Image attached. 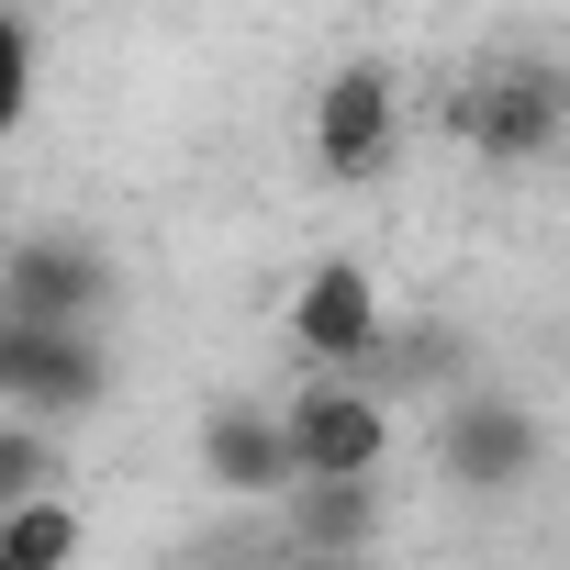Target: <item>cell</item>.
Returning a JSON list of instances; mask_svg holds the SVG:
<instances>
[{
	"label": "cell",
	"instance_id": "cell-9",
	"mask_svg": "<svg viewBox=\"0 0 570 570\" xmlns=\"http://www.w3.org/2000/svg\"><path fill=\"white\" fill-rule=\"evenodd\" d=\"M279 525H292L303 559H370L381 548V481H303L279 503Z\"/></svg>",
	"mask_w": 570,
	"mask_h": 570
},
{
	"label": "cell",
	"instance_id": "cell-11",
	"mask_svg": "<svg viewBox=\"0 0 570 570\" xmlns=\"http://www.w3.org/2000/svg\"><path fill=\"white\" fill-rule=\"evenodd\" d=\"M35 57H46L35 12H23V0H0V135H12V124L35 112Z\"/></svg>",
	"mask_w": 570,
	"mask_h": 570
},
{
	"label": "cell",
	"instance_id": "cell-10",
	"mask_svg": "<svg viewBox=\"0 0 570 570\" xmlns=\"http://www.w3.org/2000/svg\"><path fill=\"white\" fill-rule=\"evenodd\" d=\"M79 548H90V525H79V503H68V492L0 514V570H79Z\"/></svg>",
	"mask_w": 570,
	"mask_h": 570
},
{
	"label": "cell",
	"instance_id": "cell-12",
	"mask_svg": "<svg viewBox=\"0 0 570 570\" xmlns=\"http://www.w3.org/2000/svg\"><path fill=\"white\" fill-rule=\"evenodd\" d=\"M57 492V436L46 425H0V514Z\"/></svg>",
	"mask_w": 570,
	"mask_h": 570
},
{
	"label": "cell",
	"instance_id": "cell-6",
	"mask_svg": "<svg viewBox=\"0 0 570 570\" xmlns=\"http://www.w3.org/2000/svg\"><path fill=\"white\" fill-rule=\"evenodd\" d=\"M403 157V79L381 68V57H347L325 90H314V168L325 179H381Z\"/></svg>",
	"mask_w": 570,
	"mask_h": 570
},
{
	"label": "cell",
	"instance_id": "cell-5",
	"mask_svg": "<svg viewBox=\"0 0 570 570\" xmlns=\"http://www.w3.org/2000/svg\"><path fill=\"white\" fill-rule=\"evenodd\" d=\"M112 292L124 279L90 235H12L0 246V314L12 325H101Z\"/></svg>",
	"mask_w": 570,
	"mask_h": 570
},
{
	"label": "cell",
	"instance_id": "cell-13",
	"mask_svg": "<svg viewBox=\"0 0 570 570\" xmlns=\"http://www.w3.org/2000/svg\"><path fill=\"white\" fill-rule=\"evenodd\" d=\"M268 570H381V559H303V548H279Z\"/></svg>",
	"mask_w": 570,
	"mask_h": 570
},
{
	"label": "cell",
	"instance_id": "cell-4",
	"mask_svg": "<svg viewBox=\"0 0 570 570\" xmlns=\"http://www.w3.org/2000/svg\"><path fill=\"white\" fill-rule=\"evenodd\" d=\"M436 470H448V492H481V503L525 492V481L548 470L537 403H514V392H459V403L436 414Z\"/></svg>",
	"mask_w": 570,
	"mask_h": 570
},
{
	"label": "cell",
	"instance_id": "cell-1",
	"mask_svg": "<svg viewBox=\"0 0 570 570\" xmlns=\"http://www.w3.org/2000/svg\"><path fill=\"white\" fill-rule=\"evenodd\" d=\"M448 135L492 168H537L570 146V68L559 57H492L470 90H448Z\"/></svg>",
	"mask_w": 570,
	"mask_h": 570
},
{
	"label": "cell",
	"instance_id": "cell-2",
	"mask_svg": "<svg viewBox=\"0 0 570 570\" xmlns=\"http://www.w3.org/2000/svg\"><path fill=\"white\" fill-rule=\"evenodd\" d=\"M279 336L314 358V381H370L392 358V303L358 257H314L292 279V303H279Z\"/></svg>",
	"mask_w": 570,
	"mask_h": 570
},
{
	"label": "cell",
	"instance_id": "cell-7",
	"mask_svg": "<svg viewBox=\"0 0 570 570\" xmlns=\"http://www.w3.org/2000/svg\"><path fill=\"white\" fill-rule=\"evenodd\" d=\"M279 414H292L303 481H381V459H392V403H381V381H303Z\"/></svg>",
	"mask_w": 570,
	"mask_h": 570
},
{
	"label": "cell",
	"instance_id": "cell-3",
	"mask_svg": "<svg viewBox=\"0 0 570 570\" xmlns=\"http://www.w3.org/2000/svg\"><path fill=\"white\" fill-rule=\"evenodd\" d=\"M101 392H112L101 325H12V314H0V403H12V425L101 414Z\"/></svg>",
	"mask_w": 570,
	"mask_h": 570
},
{
	"label": "cell",
	"instance_id": "cell-8",
	"mask_svg": "<svg viewBox=\"0 0 570 570\" xmlns=\"http://www.w3.org/2000/svg\"><path fill=\"white\" fill-rule=\"evenodd\" d=\"M202 481L235 492V503H292L303 492V448H292V414L279 403H213L202 414Z\"/></svg>",
	"mask_w": 570,
	"mask_h": 570
}]
</instances>
